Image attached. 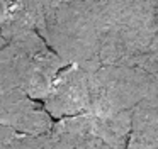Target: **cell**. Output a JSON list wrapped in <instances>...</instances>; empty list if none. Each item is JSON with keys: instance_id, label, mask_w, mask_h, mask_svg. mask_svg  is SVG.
<instances>
[{"instance_id": "obj_5", "label": "cell", "mask_w": 158, "mask_h": 149, "mask_svg": "<svg viewBox=\"0 0 158 149\" xmlns=\"http://www.w3.org/2000/svg\"><path fill=\"white\" fill-rule=\"evenodd\" d=\"M90 70L85 64H68L56 76L43 105L53 119L85 114L90 100Z\"/></svg>"}, {"instance_id": "obj_4", "label": "cell", "mask_w": 158, "mask_h": 149, "mask_svg": "<svg viewBox=\"0 0 158 149\" xmlns=\"http://www.w3.org/2000/svg\"><path fill=\"white\" fill-rule=\"evenodd\" d=\"M158 80L148 71L124 64H99L90 70V100L85 114H119L133 110Z\"/></svg>"}, {"instance_id": "obj_10", "label": "cell", "mask_w": 158, "mask_h": 149, "mask_svg": "<svg viewBox=\"0 0 158 149\" xmlns=\"http://www.w3.org/2000/svg\"><path fill=\"white\" fill-rule=\"evenodd\" d=\"M12 3H14V0H0V26H2L4 20L7 19Z\"/></svg>"}, {"instance_id": "obj_3", "label": "cell", "mask_w": 158, "mask_h": 149, "mask_svg": "<svg viewBox=\"0 0 158 149\" xmlns=\"http://www.w3.org/2000/svg\"><path fill=\"white\" fill-rule=\"evenodd\" d=\"M0 34L12 51L24 91L31 98L43 102L60 71L66 66L65 61L34 29L4 22L0 26Z\"/></svg>"}, {"instance_id": "obj_8", "label": "cell", "mask_w": 158, "mask_h": 149, "mask_svg": "<svg viewBox=\"0 0 158 149\" xmlns=\"http://www.w3.org/2000/svg\"><path fill=\"white\" fill-rule=\"evenodd\" d=\"M127 149H158V88L131 110Z\"/></svg>"}, {"instance_id": "obj_11", "label": "cell", "mask_w": 158, "mask_h": 149, "mask_svg": "<svg viewBox=\"0 0 158 149\" xmlns=\"http://www.w3.org/2000/svg\"><path fill=\"white\" fill-rule=\"evenodd\" d=\"M7 129H9V127H4V125H0V149H2V142H4V139H5Z\"/></svg>"}, {"instance_id": "obj_2", "label": "cell", "mask_w": 158, "mask_h": 149, "mask_svg": "<svg viewBox=\"0 0 158 149\" xmlns=\"http://www.w3.org/2000/svg\"><path fill=\"white\" fill-rule=\"evenodd\" d=\"M102 64L141 68L158 27V0H99Z\"/></svg>"}, {"instance_id": "obj_9", "label": "cell", "mask_w": 158, "mask_h": 149, "mask_svg": "<svg viewBox=\"0 0 158 149\" xmlns=\"http://www.w3.org/2000/svg\"><path fill=\"white\" fill-rule=\"evenodd\" d=\"M2 149H55L51 134H22L9 127L5 139L2 142Z\"/></svg>"}, {"instance_id": "obj_1", "label": "cell", "mask_w": 158, "mask_h": 149, "mask_svg": "<svg viewBox=\"0 0 158 149\" xmlns=\"http://www.w3.org/2000/svg\"><path fill=\"white\" fill-rule=\"evenodd\" d=\"M36 32L66 66L102 64L99 59L102 36L99 0H46Z\"/></svg>"}, {"instance_id": "obj_6", "label": "cell", "mask_w": 158, "mask_h": 149, "mask_svg": "<svg viewBox=\"0 0 158 149\" xmlns=\"http://www.w3.org/2000/svg\"><path fill=\"white\" fill-rule=\"evenodd\" d=\"M0 125L22 134H46L53 129V117L39 100L31 98L22 88H0Z\"/></svg>"}, {"instance_id": "obj_7", "label": "cell", "mask_w": 158, "mask_h": 149, "mask_svg": "<svg viewBox=\"0 0 158 149\" xmlns=\"http://www.w3.org/2000/svg\"><path fill=\"white\" fill-rule=\"evenodd\" d=\"M49 134L55 149H127L97 134L90 127L85 114L58 119Z\"/></svg>"}]
</instances>
